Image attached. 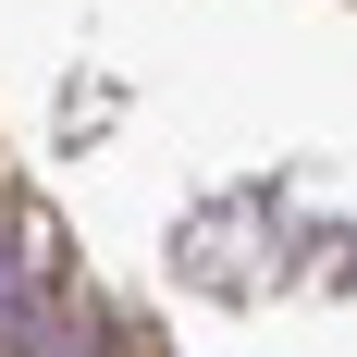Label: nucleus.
I'll list each match as a JSON object with an SVG mask.
<instances>
[{"instance_id":"obj_1","label":"nucleus","mask_w":357,"mask_h":357,"mask_svg":"<svg viewBox=\"0 0 357 357\" xmlns=\"http://www.w3.org/2000/svg\"><path fill=\"white\" fill-rule=\"evenodd\" d=\"M13 357H136V345H123L99 308H50V296H37V321H25V345H13Z\"/></svg>"},{"instance_id":"obj_2","label":"nucleus","mask_w":357,"mask_h":357,"mask_svg":"<svg viewBox=\"0 0 357 357\" xmlns=\"http://www.w3.org/2000/svg\"><path fill=\"white\" fill-rule=\"evenodd\" d=\"M37 247H50L37 222H25V234H0V357L25 345V321H37Z\"/></svg>"}]
</instances>
